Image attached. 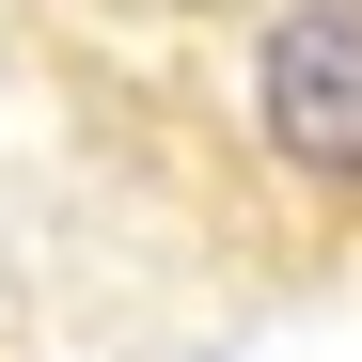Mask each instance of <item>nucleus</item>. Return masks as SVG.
Here are the masks:
<instances>
[{"label": "nucleus", "instance_id": "1", "mask_svg": "<svg viewBox=\"0 0 362 362\" xmlns=\"http://www.w3.org/2000/svg\"><path fill=\"white\" fill-rule=\"evenodd\" d=\"M252 110H268L284 173L362 189V0H284L268 47H252Z\"/></svg>", "mask_w": 362, "mask_h": 362}]
</instances>
